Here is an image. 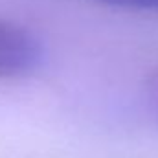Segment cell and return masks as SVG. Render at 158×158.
<instances>
[{"instance_id":"6da1fadb","label":"cell","mask_w":158,"mask_h":158,"mask_svg":"<svg viewBox=\"0 0 158 158\" xmlns=\"http://www.w3.org/2000/svg\"><path fill=\"white\" fill-rule=\"evenodd\" d=\"M37 39L20 26L0 20V77H17L37 68L40 61Z\"/></svg>"},{"instance_id":"7a4b0ae2","label":"cell","mask_w":158,"mask_h":158,"mask_svg":"<svg viewBox=\"0 0 158 158\" xmlns=\"http://www.w3.org/2000/svg\"><path fill=\"white\" fill-rule=\"evenodd\" d=\"M105 4H112L119 7H131V9H147V11H158V0H99Z\"/></svg>"}]
</instances>
